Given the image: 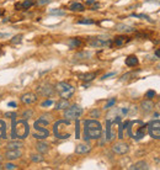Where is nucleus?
<instances>
[{"instance_id":"37998d69","label":"nucleus","mask_w":160,"mask_h":170,"mask_svg":"<svg viewBox=\"0 0 160 170\" xmlns=\"http://www.w3.org/2000/svg\"><path fill=\"white\" fill-rule=\"evenodd\" d=\"M155 56H157L158 58H160V49H157V51H155Z\"/></svg>"},{"instance_id":"a18cd8bd","label":"nucleus","mask_w":160,"mask_h":170,"mask_svg":"<svg viewBox=\"0 0 160 170\" xmlns=\"http://www.w3.org/2000/svg\"><path fill=\"white\" fill-rule=\"evenodd\" d=\"M2 14H4V10H2V9H0V16H1Z\"/></svg>"},{"instance_id":"49530a36","label":"nucleus","mask_w":160,"mask_h":170,"mask_svg":"<svg viewBox=\"0 0 160 170\" xmlns=\"http://www.w3.org/2000/svg\"><path fill=\"white\" fill-rule=\"evenodd\" d=\"M1 160H2V158H1V157H0V163H1Z\"/></svg>"},{"instance_id":"1a4fd4ad","label":"nucleus","mask_w":160,"mask_h":170,"mask_svg":"<svg viewBox=\"0 0 160 170\" xmlns=\"http://www.w3.org/2000/svg\"><path fill=\"white\" fill-rule=\"evenodd\" d=\"M49 136V131L44 126H40L35 123V131H33V137L36 139H46Z\"/></svg>"},{"instance_id":"79ce46f5","label":"nucleus","mask_w":160,"mask_h":170,"mask_svg":"<svg viewBox=\"0 0 160 170\" xmlns=\"http://www.w3.org/2000/svg\"><path fill=\"white\" fill-rule=\"evenodd\" d=\"M86 4L87 5H92V4H95V0H89V1H86Z\"/></svg>"},{"instance_id":"e433bc0d","label":"nucleus","mask_w":160,"mask_h":170,"mask_svg":"<svg viewBox=\"0 0 160 170\" xmlns=\"http://www.w3.org/2000/svg\"><path fill=\"white\" fill-rule=\"evenodd\" d=\"M21 38H22V35H17L16 37H14V38L11 40V42H12V43H19V42H21Z\"/></svg>"},{"instance_id":"2eb2a0df","label":"nucleus","mask_w":160,"mask_h":170,"mask_svg":"<svg viewBox=\"0 0 160 170\" xmlns=\"http://www.w3.org/2000/svg\"><path fill=\"white\" fill-rule=\"evenodd\" d=\"M51 120H52V116L49 115V113H46V115H42L35 123L36 125H40V126H44V127H47L48 125H49V122H51Z\"/></svg>"},{"instance_id":"de8ad7c7","label":"nucleus","mask_w":160,"mask_h":170,"mask_svg":"<svg viewBox=\"0 0 160 170\" xmlns=\"http://www.w3.org/2000/svg\"><path fill=\"white\" fill-rule=\"evenodd\" d=\"M0 169H2V167H1V165H0Z\"/></svg>"},{"instance_id":"f704fd0d","label":"nucleus","mask_w":160,"mask_h":170,"mask_svg":"<svg viewBox=\"0 0 160 170\" xmlns=\"http://www.w3.org/2000/svg\"><path fill=\"white\" fill-rule=\"evenodd\" d=\"M115 104H116V99H111V100L105 105V108H110V107H112Z\"/></svg>"},{"instance_id":"473e14b6","label":"nucleus","mask_w":160,"mask_h":170,"mask_svg":"<svg viewBox=\"0 0 160 170\" xmlns=\"http://www.w3.org/2000/svg\"><path fill=\"white\" fill-rule=\"evenodd\" d=\"M51 14H52V15H65V12H64L63 10H57V9L51 10Z\"/></svg>"},{"instance_id":"4468645a","label":"nucleus","mask_w":160,"mask_h":170,"mask_svg":"<svg viewBox=\"0 0 160 170\" xmlns=\"http://www.w3.org/2000/svg\"><path fill=\"white\" fill-rule=\"evenodd\" d=\"M111 42L110 41H103L101 38H94L90 41V46L92 47H97V48H101V47H105V46H110Z\"/></svg>"},{"instance_id":"393cba45","label":"nucleus","mask_w":160,"mask_h":170,"mask_svg":"<svg viewBox=\"0 0 160 170\" xmlns=\"http://www.w3.org/2000/svg\"><path fill=\"white\" fill-rule=\"evenodd\" d=\"M116 28L121 32H133L134 31V28L132 26H128V25H124V23H118L116 26Z\"/></svg>"},{"instance_id":"a19ab883","label":"nucleus","mask_w":160,"mask_h":170,"mask_svg":"<svg viewBox=\"0 0 160 170\" xmlns=\"http://www.w3.org/2000/svg\"><path fill=\"white\" fill-rule=\"evenodd\" d=\"M112 75H116V73H115V72H112V73H108V74L103 75V77H102V79H107L108 77H112Z\"/></svg>"},{"instance_id":"b1692460","label":"nucleus","mask_w":160,"mask_h":170,"mask_svg":"<svg viewBox=\"0 0 160 170\" xmlns=\"http://www.w3.org/2000/svg\"><path fill=\"white\" fill-rule=\"evenodd\" d=\"M69 10H72V11H84L85 10V7H84V5L81 4V2H78V1H74V2H72L70 5H69Z\"/></svg>"},{"instance_id":"39448f33","label":"nucleus","mask_w":160,"mask_h":170,"mask_svg":"<svg viewBox=\"0 0 160 170\" xmlns=\"http://www.w3.org/2000/svg\"><path fill=\"white\" fill-rule=\"evenodd\" d=\"M56 90H57V92L59 94V96L62 99H70L74 95V91H75V89L72 85L65 83V82L58 83L57 86H56Z\"/></svg>"},{"instance_id":"4be33fe9","label":"nucleus","mask_w":160,"mask_h":170,"mask_svg":"<svg viewBox=\"0 0 160 170\" xmlns=\"http://www.w3.org/2000/svg\"><path fill=\"white\" fill-rule=\"evenodd\" d=\"M129 169L131 170H147L148 169V164H147L145 162L141 160V162H138V163L133 164L132 167H129Z\"/></svg>"},{"instance_id":"9b49d317","label":"nucleus","mask_w":160,"mask_h":170,"mask_svg":"<svg viewBox=\"0 0 160 170\" xmlns=\"http://www.w3.org/2000/svg\"><path fill=\"white\" fill-rule=\"evenodd\" d=\"M21 101L26 105H31V104H35L37 101V95L33 94V92H26L21 96Z\"/></svg>"},{"instance_id":"aec40b11","label":"nucleus","mask_w":160,"mask_h":170,"mask_svg":"<svg viewBox=\"0 0 160 170\" xmlns=\"http://www.w3.org/2000/svg\"><path fill=\"white\" fill-rule=\"evenodd\" d=\"M138 63H139V61L136 56H128L126 58V66L127 67H136V66H138Z\"/></svg>"},{"instance_id":"c756f323","label":"nucleus","mask_w":160,"mask_h":170,"mask_svg":"<svg viewBox=\"0 0 160 170\" xmlns=\"http://www.w3.org/2000/svg\"><path fill=\"white\" fill-rule=\"evenodd\" d=\"M31 160L35 162V163H41L43 160V157L40 155V154H33V155H31Z\"/></svg>"},{"instance_id":"412c9836","label":"nucleus","mask_w":160,"mask_h":170,"mask_svg":"<svg viewBox=\"0 0 160 170\" xmlns=\"http://www.w3.org/2000/svg\"><path fill=\"white\" fill-rule=\"evenodd\" d=\"M21 147H23V143L21 141H15V139L11 141V142H9L7 146H6L7 149H20Z\"/></svg>"},{"instance_id":"c03bdc74","label":"nucleus","mask_w":160,"mask_h":170,"mask_svg":"<svg viewBox=\"0 0 160 170\" xmlns=\"http://www.w3.org/2000/svg\"><path fill=\"white\" fill-rule=\"evenodd\" d=\"M9 106H11V107L15 106V107H16V102H12V101H11V102H9Z\"/></svg>"},{"instance_id":"20e7f679","label":"nucleus","mask_w":160,"mask_h":170,"mask_svg":"<svg viewBox=\"0 0 160 170\" xmlns=\"http://www.w3.org/2000/svg\"><path fill=\"white\" fill-rule=\"evenodd\" d=\"M15 117H11L12 120V138H19V139H25L28 133H30V126L26 122V120H20L15 123Z\"/></svg>"},{"instance_id":"7c9ffc66","label":"nucleus","mask_w":160,"mask_h":170,"mask_svg":"<svg viewBox=\"0 0 160 170\" xmlns=\"http://www.w3.org/2000/svg\"><path fill=\"white\" fill-rule=\"evenodd\" d=\"M22 117H23V120H27V118L33 117V111H32V110H26V111L22 113Z\"/></svg>"},{"instance_id":"a211bd4d","label":"nucleus","mask_w":160,"mask_h":170,"mask_svg":"<svg viewBox=\"0 0 160 170\" xmlns=\"http://www.w3.org/2000/svg\"><path fill=\"white\" fill-rule=\"evenodd\" d=\"M91 151V147L89 146V144H79V146H77V148H75V153L77 154H86V153H89Z\"/></svg>"},{"instance_id":"2f4dec72","label":"nucleus","mask_w":160,"mask_h":170,"mask_svg":"<svg viewBox=\"0 0 160 170\" xmlns=\"http://www.w3.org/2000/svg\"><path fill=\"white\" fill-rule=\"evenodd\" d=\"M78 23L81 25H92L94 23V20H87V19H84V20H79Z\"/></svg>"},{"instance_id":"ddd939ff","label":"nucleus","mask_w":160,"mask_h":170,"mask_svg":"<svg viewBox=\"0 0 160 170\" xmlns=\"http://www.w3.org/2000/svg\"><path fill=\"white\" fill-rule=\"evenodd\" d=\"M22 155V152L20 149H9L5 153V158L9 160H14V159H19Z\"/></svg>"},{"instance_id":"cd10ccee","label":"nucleus","mask_w":160,"mask_h":170,"mask_svg":"<svg viewBox=\"0 0 160 170\" xmlns=\"http://www.w3.org/2000/svg\"><path fill=\"white\" fill-rule=\"evenodd\" d=\"M6 138V125L4 121L0 120V139Z\"/></svg>"},{"instance_id":"f257e3e1","label":"nucleus","mask_w":160,"mask_h":170,"mask_svg":"<svg viewBox=\"0 0 160 170\" xmlns=\"http://www.w3.org/2000/svg\"><path fill=\"white\" fill-rule=\"evenodd\" d=\"M73 123L70 120H61L54 123L53 126V133L59 139H68L73 134Z\"/></svg>"},{"instance_id":"f03ea898","label":"nucleus","mask_w":160,"mask_h":170,"mask_svg":"<svg viewBox=\"0 0 160 170\" xmlns=\"http://www.w3.org/2000/svg\"><path fill=\"white\" fill-rule=\"evenodd\" d=\"M84 134L85 141L99 139L102 134V126L96 120H85L84 121Z\"/></svg>"},{"instance_id":"5701e85b","label":"nucleus","mask_w":160,"mask_h":170,"mask_svg":"<svg viewBox=\"0 0 160 170\" xmlns=\"http://www.w3.org/2000/svg\"><path fill=\"white\" fill-rule=\"evenodd\" d=\"M36 148H37V151L41 154H44V153H47L49 151V146L47 143H44V142H38L37 146H36Z\"/></svg>"},{"instance_id":"c9c22d12","label":"nucleus","mask_w":160,"mask_h":170,"mask_svg":"<svg viewBox=\"0 0 160 170\" xmlns=\"http://www.w3.org/2000/svg\"><path fill=\"white\" fill-rule=\"evenodd\" d=\"M5 169H6V170H14V169H17V167H16L15 164L7 163V164H5Z\"/></svg>"},{"instance_id":"4c0bfd02","label":"nucleus","mask_w":160,"mask_h":170,"mask_svg":"<svg viewBox=\"0 0 160 170\" xmlns=\"http://www.w3.org/2000/svg\"><path fill=\"white\" fill-rule=\"evenodd\" d=\"M52 104H53L52 100H47V101H43V102L41 104V106H42V107H47V106H51Z\"/></svg>"},{"instance_id":"ea45409f","label":"nucleus","mask_w":160,"mask_h":170,"mask_svg":"<svg viewBox=\"0 0 160 170\" xmlns=\"http://www.w3.org/2000/svg\"><path fill=\"white\" fill-rule=\"evenodd\" d=\"M52 0H38L37 2L40 4V5H44V4H48V2H51Z\"/></svg>"},{"instance_id":"6e6552de","label":"nucleus","mask_w":160,"mask_h":170,"mask_svg":"<svg viewBox=\"0 0 160 170\" xmlns=\"http://www.w3.org/2000/svg\"><path fill=\"white\" fill-rule=\"evenodd\" d=\"M54 91H56V89L53 87V85H51L49 83H44V84L37 86V92L40 95H42V96H46V97L53 96Z\"/></svg>"},{"instance_id":"423d86ee","label":"nucleus","mask_w":160,"mask_h":170,"mask_svg":"<svg viewBox=\"0 0 160 170\" xmlns=\"http://www.w3.org/2000/svg\"><path fill=\"white\" fill-rule=\"evenodd\" d=\"M82 112H84L82 107H80L78 105H73V106H69L64 110V117L67 120H70V121H74V120L77 121L82 115Z\"/></svg>"},{"instance_id":"72a5a7b5","label":"nucleus","mask_w":160,"mask_h":170,"mask_svg":"<svg viewBox=\"0 0 160 170\" xmlns=\"http://www.w3.org/2000/svg\"><path fill=\"white\" fill-rule=\"evenodd\" d=\"M155 96V91L154 90H149V91H147V94H145V97L147 99H153Z\"/></svg>"},{"instance_id":"a878e982","label":"nucleus","mask_w":160,"mask_h":170,"mask_svg":"<svg viewBox=\"0 0 160 170\" xmlns=\"http://www.w3.org/2000/svg\"><path fill=\"white\" fill-rule=\"evenodd\" d=\"M95 78H96V73H86V74L80 75V79L84 80V82H91Z\"/></svg>"},{"instance_id":"f8f14e48","label":"nucleus","mask_w":160,"mask_h":170,"mask_svg":"<svg viewBox=\"0 0 160 170\" xmlns=\"http://www.w3.org/2000/svg\"><path fill=\"white\" fill-rule=\"evenodd\" d=\"M129 41H131V38H129L128 36L121 35V36H116V37L113 38V45L117 46V47H122V46L127 45Z\"/></svg>"},{"instance_id":"0eeeda50","label":"nucleus","mask_w":160,"mask_h":170,"mask_svg":"<svg viewBox=\"0 0 160 170\" xmlns=\"http://www.w3.org/2000/svg\"><path fill=\"white\" fill-rule=\"evenodd\" d=\"M147 132L149 133V136L154 139H160V121L159 120H153L148 123L147 126Z\"/></svg>"},{"instance_id":"6ab92c4d","label":"nucleus","mask_w":160,"mask_h":170,"mask_svg":"<svg viewBox=\"0 0 160 170\" xmlns=\"http://www.w3.org/2000/svg\"><path fill=\"white\" fill-rule=\"evenodd\" d=\"M70 106V104H69V101H68V99H61L57 104H56V110H65L67 107H69Z\"/></svg>"},{"instance_id":"9d476101","label":"nucleus","mask_w":160,"mask_h":170,"mask_svg":"<svg viewBox=\"0 0 160 170\" xmlns=\"http://www.w3.org/2000/svg\"><path fill=\"white\" fill-rule=\"evenodd\" d=\"M112 151L116 153V154H126L128 151H129V146L127 143H123V142H120V143H116L113 147H112Z\"/></svg>"},{"instance_id":"7ed1b4c3","label":"nucleus","mask_w":160,"mask_h":170,"mask_svg":"<svg viewBox=\"0 0 160 170\" xmlns=\"http://www.w3.org/2000/svg\"><path fill=\"white\" fill-rule=\"evenodd\" d=\"M147 125L143 121H132L128 123V136L133 139H142L147 133Z\"/></svg>"},{"instance_id":"58836bf2","label":"nucleus","mask_w":160,"mask_h":170,"mask_svg":"<svg viewBox=\"0 0 160 170\" xmlns=\"http://www.w3.org/2000/svg\"><path fill=\"white\" fill-rule=\"evenodd\" d=\"M92 117H99L100 116V111L99 110H94V111H91V113H90Z\"/></svg>"},{"instance_id":"dca6fc26","label":"nucleus","mask_w":160,"mask_h":170,"mask_svg":"<svg viewBox=\"0 0 160 170\" xmlns=\"http://www.w3.org/2000/svg\"><path fill=\"white\" fill-rule=\"evenodd\" d=\"M35 5V0H25L22 2H16L15 4V9L16 10H22V9H30L31 6Z\"/></svg>"},{"instance_id":"bb28decb","label":"nucleus","mask_w":160,"mask_h":170,"mask_svg":"<svg viewBox=\"0 0 160 170\" xmlns=\"http://www.w3.org/2000/svg\"><path fill=\"white\" fill-rule=\"evenodd\" d=\"M68 45H69L70 48H77V47L81 46V41H80L79 38H70L69 42H68Z\"/></svg>"},{"instance_id":"f3484780","label":"nucleus","mask_w":160,"mask_h":170,"mask_svg":"<svg viewBox=\"0 0 160 170\" xmlns=\"http://www.w3.org/2000/svg\"><path fill=\"white\" fill-rule=\"evenodd\" d=\"M141 107H142V110H143L144 112H150V111L154 108V104L150 101V99H148V100H144V101L141 104Z\"/></svg>"},{"instance_id":"c85d7f7f","label":"nucleus","mask_w":160,"mask_h":170,"mask_svg":"<svg viewBox=\"0 0 160 170\" xmlns=\"http://www.w3.org/2000/svg\"><path fill=\"white\" fill-rule=\"evenodd\" d=\"M111 121H107V141H112L113 139V134L111 133Z\"/></svg>"}]
</instances>
